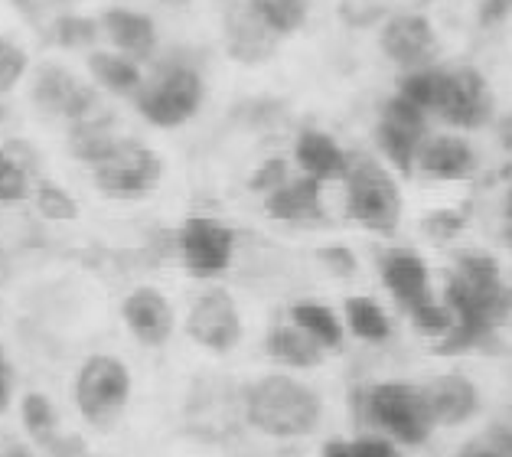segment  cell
<instances>
[{
	"label": "cell",
	"instance_id": "cell-1",
	"mask_svg": "<svg viewBox=\"0 0 512 457\" xmlns=\"http://www.w3.org/2000/svg\"><path fill=\"white\" fill-rule=\"evenodd\" d=\"M444 307L451 311L454 324L437 343V350L460 353L480 347L512 311V291L496 258L483 252L460 255L444 284Z\"/></svg>",
	"mask_w": 512,
	"mask_h": 457
},
{
	"label": "cell",
	"instance_id": "cell-2",
	"mask_svg": "<svg viewBox=\"0 0 512 457\" xmlns=\"http://www.w3.org/2000/svg\"><path fill=\"white\" fill-rule=\"evenodd\" d=\"M248 422H252L261 435L268 438H304L310 435L320 418H323V402L320 395L284 373H274L258 379L248 389L245 399Z\"/></svg>",
	"mask_w": 512,
	"mask_h": 457
},
{
	"label": "cell",
	"instance_id": "cell-3",
	"mask_svg": "<svg viewBox=\"0 0 512 457\" xmlns=\"http://www.w3.org/2000/svg\"><path fill=\"white\" fill-rule=\"evenodd\" d=\"M346 213L362 229L392 236L402 222V193L395 177L372 157H349L346 170Z\"/></svg>",
	"mask_w": 512,
	"mask_h": 457
},
{
	"label": "cell",
	"instance_id": "cell-4",
	"mask_svg": "<svg viewBox=\"0 0 512 457\" xmlns=\"http://www.w3.org/2000/svg\"><path fill=\"white\" fill-rule=\"evenodd\" d=\"M366 418L389 435L392 444L418 448L431 438L434 422L421 386L411 382H379L366 392Z\"/></svg>",
	"mask_w": 512,
	"mask_h": 457
},
{
	"label": "cell",
	"instance_id": "cell-5",
	"mask_svg": "<svg viewBox=\"0 0 512 457\" xmlns=\"http://www.w3.org/2000/svg\"><path fill=\"white\" fill-rule=\"evenodd\" d=\"M134 105L147 125L180 128L203 105V79L193 66H164L154 79H144L141 92L134 95Z\"/></svg>",
	"mask_w": 512,
	"mask_h": 457
},
{
	"label": "cell",
	"instance_id": "cell-6",
	"mask_svg": "<svg viewBox=\"0 0 512 457\" xmlns=\"http://www.w3.org/2000/svg\"><path fill=\"white\" fill-rule=\"evenodd\" d=\"M131 399V369L118 356L95 353L82 363L76 376V409L85 422H111Z\"/></svg>",
	"mask_w": 512,
	"mask_h": 457
},
{
	"label": "cell",
	"instance_id": "cell-7",
	"mask_svg": "<svg viewBox=\"0 0 512 457\" xmlns=\"http://www.w3.org/2000/svg\"><path fill=\"white\" fill-rule=\"evenodd\" d=\"M160 177H164V160L134 138H121L98 164H92L95 187L108 196H128V200L151 193Z\"/></svg>",
	"mask_w": 512,
	"mask_h": 457
},
{
	"label": "cell",
	"instance_id": "cell-8",
	"mask_svg": "<svg viewBox=\"0 0 512 457\" xmlns=\"http://www.w3.org/2000/svg\"><path fill=\"white\" fill-rule=\"evenodd\" d=\"M434 115L451 128H483L493 118V92L477 69H444L441 98L434 105Z\"/></svg>",
	"mask_w": 512,
	"mask_h": 457
},
{
	"label": "cell",
	"instance_id": "cell-9",
	"mask_svg": "<svg viewBox=\"0 0 512 457\" xmlns=\"http://www.w3.org/2000/svg\"><path fill=\"white\" fill-rule=\"evenodd\" d=\"M424 138H428V115L421 108L405 102L402 95H395L382 105L376 141L382 147V154L389 157V164L398 167V174H411L415 170V157Z\"/></svg>",
	"mask_w": 512,
	"mask_h": 457
},
{
	"label": "cell",
	"instance_id": "cell-10",
	"mask_svg": "<svg viewBox=\"0 0 512 457\" xmlns=\"http://www.w3.org/2000/svg\"><path fill=\"white\" fill-rule=\"evenodd\" d=\"M186 333L203 350L229 353L239 347L242 340V314L235 307L232 294L222 288H209L196 298L186 317Z\"/></svg>",
	"mask_w": 512,
	"mask_h": 457
},
{
	"label": "cell",
	"instance_id": "cell-11",
	"mask_svg": "<svg viewBox=\"0 0 512 457\" xmlns=\"http://www.w3.org/2000/svg\"><path fill=\"white\" fill-rule=\"evenodd\" d=\"M33 105L40 108L43 115L66 118L69 125H79V121H85L98 111V95L92 85L76 79L69 69L49 63L36 72V79H33Z\"/></svg>",
	"mask_w": 512,
	"mask_h": 457
},
{
	"label": "cell",
	"instance_id": "cell-12",
	"mask_svg": "<svg viewBox=\"0 0 512 457\" xmlns=\"http://www.w3.org/2000/svg\"><path fill=\"white\" fill-rule=\"evenodd\" d=\"M235 252V232L219 219L193 216L183 222L180 229V255L183 265L199 278L222 275L232 265Z\"/></svg>",
	"mask_w": 512,
	"mask_h": 457
},
{
	"label": "cell",
	"instance_id": "cell-13",
	"mask_svg": "<svg viewBox=\"0 0 512 457\" xmlns=\"http://www.w3.org/2000/svg\"><path fill=\"white\" fill-rule=\"evenodd\" d=\"M382 53L398 63L402 69H424L434 63L437 56V36L428 17L421 14H395L385 20L379 33Z\"/></svg>",
	"mask_w": 512,
	"mask_h": 457
},
{
	"label": "cell",
	"instance_id": "cell-14",
	"mask_svg": "<svg viewBox=\"0 0 512 457\" xmlns=\"http://www.w3.org/2000/svg\"><path fill=\"white\" fill-rule=\"evenodd\" d=\"M434 428H460L480 409V392L464 373H441L421 386Z\"/></svg>",
	"mask_w": 512,
	"mask_h": 457
},
{
	"label": "cell",
	"instance_id": "cell-15",
	"mask_svg": "<svg viewBox=\"0 0 512 457\" xmlns=\"http://www.w3.org/2000/svg\"><path fill=\"white\" fill-rule=\"evenodd\" d=\"M121 317L144 347H164L173 337V307L157 288H134L121 304Z\"/></svg>",
	"mask_w": 512,
	"mask_h": 457
},
{
	"label": "cell",
	"instance_id": "cell-16",
	"mask_svg": "<svg viewBox=\"0 0 512 457\" xmlns=\"http://www.w3.org/2000/svg\"><path fill=\"white\" fill-rule=\"evenodd\" d=\"M98 27H102V36H108V43L115 46V53L134 59V63H144V59L154 56L157 23L147 14H141V10L108 7L105 14L98 17Z\"/></svg>",
	"mask_w": 512,
	"mask_h": 457
},
{
	"label": "cell",
	"instance_id": "cell-17",
	"mask_svg": "<svg viewBox=\"0 0 512 457\" xmlns=\"http://www.w3.org/2000/svg\"><path fill=\"white\" fill-rule=\"evenodd\" d=\"M415 167L431 180H467L477 170V154L460 134H428L418 147Z\"/></svg>",
	"mask_w": 512,
	"mask_h": 457
},
{
	"label": "cell",
	"instance_id": "cell-18",
	"mask_svg": "<svg viewBox=\"0 0 512 457\" xmlns=\"http://www.w3.org/2000/svg\"><path fill=\"white\" fill-rule=\"evenodd\" d=\"M382 284L389 288L392 298L402 304V311H415L418 304L431 301V275L428 265L421 262L415 252L395 249L382 258Z\"/></svg>",
	"mask_w": 512,
	"mask_h": 457
},
{
	"label": "cell",
	"instance_id": "cell-19",
	"mask_svg": "<svg viewBox=\"0 0 512 457\" xmlns=\"http://www.w3.org/2000/svg\"><path fill=\"white\" fill-rule=\"evenodd\" d=\"M226 49L239 63L258 66V63H265L268 56H274L278 36H274L242 0V4H232V10L226 14Z\"/></svg>",
	"mask_w": 512,
	"mask_h": 457
},
{
	"label": "cell",
	"instance_id": "cell-20",
	"mask_svg": "<svg viewBox=\"0 0 512 457\" xmlns=\"http://www.w3.org/2000/svg\"><path fill=\"white\" fill-rule=\"evenodd\" d=\"M294 160H297V167H301V174L317 183L346 180V170H349L346 151L323 131H304L301 138H297Z\"/></svg>",
	"mask_w": 512,
	"mask_h": 457
},
{
	"label": "cell",
	"instance_id": "cell-21",
	"mask_svg": "<svg viewBox=\"0 0 512 457\" xmlns=\"http://www.w3.org/2000/svg\"><path fill=\"white\" fill-rule=\"evenodd\" d=\"M320 187L323 183L310 177H287L278 190L265 196V209L271 219L281 222H317L323 219V203H320Z\"/></svg>",
	"mask_w": 512,
	"mask_h": 457
},
{
	"label": "cell",
	"instance_id": "cell-22",
	"mask_svg": "<svg viewBox=\"0 0 512 457\" xmlns=\"http://www.w3.org/2000/svg\"><path fill=\"white\" fill-rule=\"evenodd\" d=\"M265 350L274 363H281L287 369H314L323 363V353H327L320 343H314L301 327H294V324L274 327L265 340Z\"/></svg>",
	"mask_w": 512,
	"mask_h": 457
},
{
	"label": "cell",
	"instance_id": "cell-23",
	"mask_svg": "<svg viewBox=\"0 0 512 457\" xmlns=\"http://www.w3.org/2000/svg\"><path fill=\"white\" fill-rule=\"evenodd\" d=\"M89 72H92V79L111 95L134 98L144 85L141 66H137L134 59L115 53V49H111V53L108 49H95V53H89Z\"/></svg>",
	"mask_w": 512,
	"mask_h": 457
},
{
	"label": "cell",
	"instance_id": "cell-24",
	"mask_svg": "<svg viewBox=\"0 0 512 457\" xmlns=\"http://www.w3.org/2000/svg\"><path fill=\"white\" fill-rule=\"evenodd\" d=\"M291 324L301 327L314 343H320L323 350H340L343 347V320L333 314V307L320 301H297L291 307Z\"/></svg>",
	"mask_w": 512,
	"mask_h": 457
},
{
	"label": "cell",
	"instance_id": "cell-25",
	"mask_svg": "<svg viewBox=\"0 0 512 457\" xmlns=\"http://www.w3.org/2000/svg\"><path fill=\"white\" fill-rule=\"evenodd\" d=\"M346 327L366 343H385L392 337V320L372 298H346Z\"/></svg>",
	"mask_w": 512,
	"mask_h": 457
},
{
	"label": "cell",
	"instance_id": "cell-26",
	"mask_svg": "<svg viewBox=\"0 0 512 457\" xmlns=\"http://www.w3.org/2000/svg\"><path fill=\"white\" fill-rule=\"evenodd\" d=\"M245 4L278 40L301 30L310 10L307 0H245Z\"/></svg>",
	"mask_w": 512,
	"mask_h": 457
},
{
	"label": "cell",
	"instance_id": "cell-27",
	"mask_svg": "<svg viewBox=\"0 0 512 457\" xmlns=\"http://www.w3.org/2000/svg\"><path fill=\"white\" fill-rule=\"evenodd\" d=\"M20 415L30 435L53 451V444L59 441V415L53 409V402H49L43 392H27L20 402Z\"/></svg>",
	"mask_w": 512,
	"mask_h": 457
},
{
	"label": "cell",
	"instance_id": "cell-28",
	"mask_svg": "<svg viewBox=\"0 0 512 457\" xmlns=\"http://www.w3.org/2000/svg\"><path fill=\"white\" fill-rule=\"evenodd\" d=\"M98 36H102L98 20L85 14H59L49 23V40L59 49H92L98 43Z\"/></svg>",
	"mask_w": 512,
	"mask_h": 457
},
{
	"label": "cell",
	"instance_id": "cell-29",
	"mask_svg": "<svg viewBox=\"0 0 512 457\" xmlns=\"http://www.w3.org/2000/svg\"><path fill=\"white\" fill-rule=\"evenodd\" d=\"M454 457H512V425H490L480 438L460 444Z\"/></svg>",
	"mask_w": 512,
	"mask_h": 457
},
{
	"label": "cell",
	"instance_id": "cell-30",
	"mask_svg": "<svg viewBox=\"0 0 512 457\" xmlns=\"http://www.w3.org/2000/svg\"><path fill=\"white\" fill-rule=\"evenodd\" d=\"M323 457H402L398 444L389 438H356V441H327Z\"/></svg>",
	"mask_w": 512,
	"mask_h": 457
},
{
	"label": "cell",
	"instance_id": "cell-31",
	"mask_svg": "<svg viewBox=\"0 0 512 457\" xmlns=\"http://www.w3.org/2000/svg\"><path fill=\"white\" fill-rule=\"evenodd\" d=\"M30 190L27 167L14 154L0 151V203H17Z\"/></svg>",
	"mask_w": 512,
	"mask_h": 457
},
{
	"label": "cell",
	"instance_id": "cell-32",
	"mask_svg": "<svg viewBox=\"0 0 512 457\" xmlns=\"http://www.w3.org/2000/svg\"><path fill=\"white\" fill-rule=\"evenodd\" d=\"M408 317L421 333H431V337H447V330H451V324H454L451 311H447L444 301H437V298L418 304L415 311H408Z\"/></svg>",
	"mask_w": 512,
	"mask_h": 457
},
{
	"label": "cell",
	"instance_id": "cell-33",
	"mask_svg": "<svg viewBox=\"0 0 512 457\" xmlns=\"http://www.w3.org/2000/svg\"><path fill=\"white\" fill-rule=\"evenodd\" d=\"M23 72H27V53L7 36H0V95L14 89Z\"/></svg>",
	"mask_w": 512,
	"mask_h": 457
},
{
	"label": "cell",
	"instance_id": "cell-34",
	"mask_svg": "<svg viewBox=\"0 0 512 457\" xmlns=\"http://www.w3.org/2000/svg\"><path fill=\"white\" fill-rule=\"evenodd\" d=\"M36 206H40V213L46 219H76L79 206L69 200L66 190L53 187V183H43L40 190H36Z\"/></svg>",
	"mask_w": 512,
	"mask_h": 457
},
{
	"label": "cell",
	"instance_id": "cell-35",
	"mask_svg": "<svg viewBox=\"0 0 512 457\" xmlns=\"http://www.w3.org/2000/svg\"><path fill=\"white\" fill-rule=\"evenodd\" d=\"M281 183H287V164H284V160H268V164H261L255 170V177H252V183H248V187L268 196V193L278 190Z\"/></svg>",
	"mask_w": 512,
	"mask_h": 457
},
{
	"label": "cell",
	"instance_id": "cell-36",
	"mask_svg": "<svg viewBox=\"0 0 512 457\" xmlns=\"http://www.w3.org/2000/svg\"><path fill=\"white\" fill-rule=\"evenodd\" d=\"M10 399H14V369H10L7 350L0 347V412L10 409Z\"/></svg>",
	"mask_w": 512,
	"mask_h": 457
},
{
	"label": "cell",
	"instance_id": "cell-37",
	"mask_svg": "<svg viewBox=\"0 0 512 457\" xmlns=\"http://www.w3.org/2000/svg\"><path fill=\"white\" fill-rule=\"evenodd\" d=\"M424 226H428L431 236L444 239V236H454V232L460 229V216L457 213H434V216H428Z\"/></svg>",
	"mask_w": 512,
	"mask_h": 457
},
{
	"label": "cell",
	"instance_id": "cell-38",
	"mask_svg": "<svg viewBox=\"0 0 512 457\" xmlns=\"http://www.w3.org/2000/svg\"><path fill=\"white\" fill-rule=\"evenodd\" d=\"M512 14V0H483L480 4V23L483 27H493V23L506 20Z\"/></svg>",
	"mask_w": 512,
	"mask_h": 457
},
{
	"label": "cell",
	"instance_id": "cell-39",
	"mask_svg": "<svg viewBox=\"0 0 512 457\" xmlns=\"http://www.w3.org/2000/svg\"><path fill=\"white\" fill-rule=\"evenodd\" d=\"M320 255H323V262H330L333 268H340V275H349V271L356 268L353 255H349L346 249H323Z\"/></svg>",
	"mask_w": 512,
	"mask_h": 457
},
{
	"label": "cell",
	"instance_id": "cell-40",
	"mask_svg": "<svg viewBox=\"0 0 512 457\" xmlns=\"http://www.w3.org/2000/svg\"><path fill=\"white\" fill-rule=\"evenodd\" d=\"M10 4L17 7V14H23V17H36V14H40V4H43V0H10Z\"/></svg>",
	"mask_w": 512,
	"mask_h": 457
},
{
	"label": "cell",
	"instance_id": "cell-41",
	"mask_svg": "<svg viewBox=\"0 0 512 457\" xmlns=\"http://www.w3.org/2000/svg\"><path fill=\"white\" fill-rule=\"evenodd\" d=\"M506 216L512 219V187H509V196H506Z\"/></svg>",
	"mask_w": 512,
	"mask_h": 457
},
{
	"label": "cell",
	"instance_id": "cell-42",
	"mask_svg": "<svg viewBox=\"0 0 512 457\" xmlns=\"http://www.w3.org/2000/svg\"><path fill=\"white\" fill-rule=\"evenodd\" d=\"M424 4H428V0H424Z\"/></svg>",
	"mask_w": 512,
	"mask_h": 457
}]
</instances>
